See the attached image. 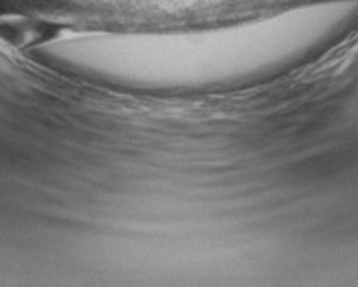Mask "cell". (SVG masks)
I'll return each instance as SVG.
<instances>
[{"label": "cell", "mask_w": 358, "mask_h": 287, "mask_svg": "<svg viewBox=\"0 0 358 287\" xmlns=\"http://www.w3.org/2000/svg\"><path fill=\"white\" fill-rule=\"evenodd\" d=\"M319 9L207 29L111 33L62 29L38 46L57 71L85 80L143 89H205L249 79L289 52L319 19Z\"/></svg>", "instance_id": "cell-1"}]
</instances>
